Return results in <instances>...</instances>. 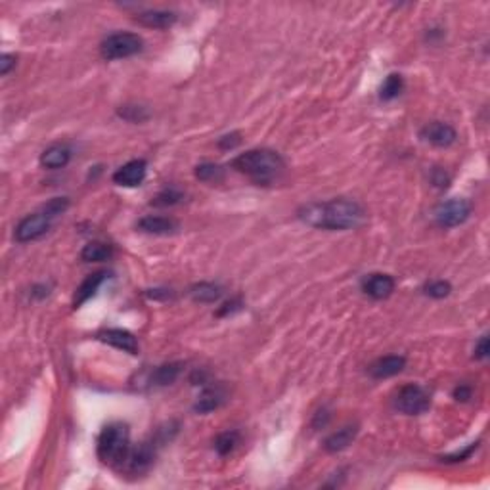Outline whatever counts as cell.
<instances>
[{"label": "cell", "instance_id": "obj_1", "mask_svg": "<svg viewBox=\"0 0 490 490\" xmlns=\"http://www.w3.org/2000/svg\"><path fill=\"white\" fill-rule=\"evenodd\" d=\"M360 204L347 197H337L322 204H308L299 209V219L320 230H352L364 222Z\"/></svg>", "mask_w": 490, "mask_h": 490}, {"label": "cell", "instance_id": "obj_2", "mask_svg": "<svg viewBox=\"0 0 490 490\" xmlns=\"http://www.w3.org/2000/svg\"><path fill=\"white\" fill-rule=\"evenodd\" d=\"M232 169L249 176L255 184H270L284 171V159L274 149H249L232 159Z\"/></svg>", "mask_w": 490, "mask_h": 490}, {"label": "cell", "instance_id": "obj_3", "mask_svg": "<svg viewBox=\"0 0 490 490\" xmlns=\"http://www.w3.org/2000/svg\"><path fill=\"white\" fill-rule=\"evenodd\" d=\"M130 431L127 424H110L98 437V458L102 463L121 469L130 454Z\"/></svg>", "mask_w": 490, "mask_h": 490}, {"label": "cell", "instance_id": "obj_4", "mask_svg": "<svg viewBox=\"0 0 490 490\" xmlns=\"http://www.w3.org/2000/svg\"><path fill=\"white\" fill-rule=\"evenodd\" d=\"M144 48V40L138 37L136 33H113L108 38H103L100 45V54L103 60H123V58H130V56L138 54Z\"/></svg>", "mask_w": 490, "mask_h": 490}, {"label": "cell", "instance_id": "obj_5", "mask_svg": "<svg viewBox=\"0 0 490 490\" xmlns=\"http://www.w3.org/2000/svg\"><path fill=\"white\" fill-rule=\"evenodd\" d=\"M431 404V398L427 395V391L421 385L410 383L404 387L398 389L397 397H395V408L398 412L406 414V416H419L424 414Z\"/></svg>", "mask_w": 490, "mask_h": 490}, {"label": "cell", "instance_id": "obj_6", "mask_svg": "<svg viewBox=\"0 0 490 490\" xmlns=\"http://www.w3.org/2000/svg\"><path fill=\"white\" fill-rule=\"evenodd\" d=\"M471 215V204L467 199H448L443 204L437 205L435 209V222L443 228H452V226H460L469 219Z\"/></svg>", "mask_w": 490, "mask_h": 490}, {"label": "cell", "instance_id": "obj_7", "mask_svg": "<svg viewBox=\"0 0 490 490\" xmlns=\"http://www.w3.org/2000/svg\"><path fill=\"white\" fill-rule=\"evenodd\" d=\"M154 460H156V441H146L138 444L136 448H130L129 458L125 460L119 471L138 477L154 465Z\"/></svg>", "mask_w": 490, "mask_h": 490}, {"label": "cell", "instance_id": "obj_8", "mask_svg": "<svg viewBox=\"0 0 490 490\" xmlns=\"http://www.w3.org/2000/svg\"><path fill=\"white\" fill-rule=\"evenodd\" d=\"M52 217L47 215L45 211H38V213L27 215L23 221L19 222L16 226V240L21 243H27V241H35L38 238H42L50 226H52Z\"/></svg>", "mask_w": 490, "mask_h": 490}, {"label": "cell", "instance_id": "obj_9", "mask_svg": "<svg viewBox=\"0 0 490 490\" xmlns=\"http://www.w3.org/2000/svg\"><path fill=\"white\" fill-rule=\"evenodd\" d=\"M419 136H421L424 142H429V144H433L437 148H448V146H452L454 142L458 140V132L448 123L433 121V123H427L426 127L419 130Z\"/></svg>", "mask_w": 490, "mask_h": 490}, {"label": "cell", "instance_id": "obj_10", "mask_svg": "<svg viewBox=\"0 0 490 490\" xmlns=\"http://www.w3.org/2000/svg\"><path fill=\"white\" fill-rule=\"evenodd\" d=\"M146 171H148V163L144 159H132V161L125 163L115 171L113 182L125 186V188H134V186H140L144 182Z\"/></svg>", "mask_w": 490, "mask_h": 490}, {"label": "cell", "instance_id": "obj_11", "mask_svg": "<svg viewBox=\"0 0 490 490\" xmlns=\"http://www.w3.org/2000/svg\"><path fill=\"white\" fill-rule=\"evenodd\" d=\"M96 339L102 343H108L111 347L119 349L123 352H129V354H138V341L136 337L127 330H121V328H111V330H103L96 335Z\"/></svg>", "mask_w": 490, "mask_h": 490}, {"label": "cell", "instance_id": "obj_12", "mask_svg": "<svg viewBox=\"0 0 490 490\" xmlns=\"http://www.w3.org/2000/svg\"><path fill=\"white\" fill-rule=\"evenodd\" d=\"M362 289L364 293L376 301H381V299H387L393 291H395V278L389 276V274H370L362 282Z\"/></svg>", "mask_w": 490, "mask_h": 490}, {"label": "cell", "instance_id": "obj_13", "mask_svg": "<svg viewBox=\"0 0 490 490\" xmlns=\"http://www.w3.org/2000/svg\"><path fill=\"white\" fill-rule=\"evenodd\" d=\"M404 366H406V358L404 356L389 354V356H383V358L371 364L370 376L376 378V380H387V378H393V376L400 373V371L404 370Z\"/></svg>", "mask_w": 490, "mask_h": 490}, {"label": "cell", "instance_id": "obj_14", "mask_svg": "<svg viewBox=\"0 0 490 490\" xmlns=\"http://www.w3.org/2000/svg\"><path fill=\"white\" fill-rule=\"evenodd\" d=\"M134 21L148 29H169L176 23V14L167 10H146L140 12Z\"/></svg>", "mask_w": 490, "mask_h": 490}, {"label": "cell", "instance_id": "obj_15", "mask_svg": "<svg viewBox=\"0 0 490 490\" xmlns=\"http://www.w3.org/2000/svg\"><path fill=\"white\" fill-rule=\"evenodd\" d=\"M136 228L140 232H146V234H154V236H169L173 232L178 230V224L169 217H156V215H148L144 219H140Z\"/></svg>", "mask_w": 490, "mask_h": 490}, {"label": "cell", "instance_id": "obj_16", "mask_svg": "<svg viewBox=\"0 0 490 490\" xmlns=\"http://www.w3.org/2000/svg\"><path fill=\"white\" fill-rule=\"evenodd\" d=\"M106 276H108V272H106V270H100V272H94V274H90V276L84 278L83 284L77 287V293H75V299H73L75 308H79V306L84 305L90 297L96 295V291H98V287L103 284Z\"/></svg>", "mask_w": 490, "mask_h": 490}, {"label": "cell", "instance_id": "obj_17", "mask_svg": "<svg viewBox=\"0 0 490 490\" xmlns=\"http://www.w3.org/2000/svg\"><path fill=\"white\" fill-rule=\"evenodd\" d=\"M356 433H358V427L356 426H347L339 429V431H335L333 435H330L324 441L326 452L337 454L345 450V448H347L349 444H352V441L356 439Z\"/></svg>", "mask_w": 490, "mask_h": 490}, {"label": "cell", "instance_id": "obj_18", "mask_svg": "<svg viewBox=\"0 0 490 490\" xmlns=\"http://www.w3.org/2000/svg\"><path fill=\"white\" fill-rule=\"evenodd\" d=\"M71 159V151L67 146H62V144H54L42 151L40 156V165L47 167V169H62L69 163Z\"/></svg>", "mask_w": 490, "mask_h": 490}, {"label": "cell", "instance_id": "obj_19", "mask_svg": "<svg viewBox=\"0 0 490 490\" xmlns=\"http://www.w3.org/2000/svg\"><path fill=\"white\" fill-rule=\"evenodd\" d=\"M224 397H226V395H224L222 389L219 387L205 389L204 393L199 395V398H197V402L194 404V410L195 412H199V414L213 412V410H217V408L224 402Z\"/></svg>", "mask_w": 490, "mask_h": 490}, {"label": "cell", "instance_id": "obj_20", "mask_svg": "<svg viewBox=\"0 0 490 490\" xmlns=\"http://www.w3.org/2000/svg\"><path fill=\"white\" fill-rule=\"evenodd\" d=\"M182 371V364L180 362H169V364H163V366H158L154 373H151V383L158 385V387H165V385H171L178 380Z\"/></svg>", "mask_w": 490, "mask_h": 490}, {"label": "cell", "instance_id": "obj_21", "mask_svg": "<svg viewBox=\"0 0 490 490\" xmlns=\"http://www.w3.org/2000/svg\"><path fill=\"white\" fill-rule=\"evenodd\" d=\"M113 255V249L108 243L102 241H90L86 243L81 251V259L86 262H100V260H108Z\"/></svg>", "mask_w": 490, "mask_h": 490}, {"label": "cell", "instance_id": "obj_22", "mask_svg": "<svg viewBox=\"0 0 490 490\" xmlns=\"http://www.w3.org/2000/svg\"><path fill=\"white\" fill-rule=\"evenodd\" d=\"M402 88H404V79H402V75L391 73L387 79H385V83L381 84L380 98L383 100V102H391V100H395V98L400 96Z\"/></svg>", "mask_w": 490, "mask_h": 490}, {"label": "cell", "instance_id": "obj_23", "mask_svg": "<svg viewBox=\"0 0 490 490\" xmlns=\"http://www.w3.org/2000/svg\"><path fill=\"white\" fill-rule=\"evenodd\" d=\"M190 295L194 301H199V303H215L221 297V287L209 284V282H201V284H195L190 289Z\"/></svg>", "mask_w": 490, "mask_h": 490}, {"label": "cell", "instance_id": "obj_24", "mask_svg": "<svg viewBox=\"0 0 490 490\" xmlns=\"http://www.w3.org/2000/svg\"><path fill=\"white\" fill-rule=\"evenodd\" d=\"M240 444V433L236 431H224L215 439V450L221 456H228L236 450V446Z\"/></svg>", "mask_w": 490, "mask_h": 490}, {"label": "cell", "instance_id": "obj_25", "mask_svg": "<svg viewBox=\"0 0 490 490\" xmlns=\"http://www.w3.org/2000/svg\"><path fill=\"white\" fill-rule=\"evenodd\" d=\"M195 176L201 182H221L224 178V169L215 163H201V165L195 167Z\"/></svg>", "mask_w": 490, "mask_h": 490}, {"label": "cell", "instance_id": "obj_26", "mask_svg": "<svg viewBox=\"0 0 490 490\" xmlns=\"http://www.w3.org/2000/svg\"><path fill=\"white\" fill-rule=\"evenodd\" d=\"M182 199H184V194H182V192H178L175 188H167V190L159 192V194L154 197L151 205H156V207H173V205L180 204Z\"/></svg>", "mask_w": 490, "mask_h": 490}, {"label": "cell", "instance_id": "obj_27", "mask_svg": "<svg viewBox=\"0 0 490 490\" xmlns=\"http://www.w3.org/2000/svg\"><path fill=\"white\" fill-rule=\"evenodd\" d=\"M117 113H119V117L129 121V123H142L149 117L148 110L142 108V106H121V110Z\"/></svg>", "mask_w": 490, "mask_h": 490}, {"label": "cell", "instance_id": "obj_28", "mask_svg": "<svg viewBox=\"0 0 490 490\" xmlns=\"http://www.w3.org/2000/svg\"><path fill=\"white\" fill-rule=\"evenodd\" d=\"M424 291H426V295L433 297V299H444V297L450 295L452 287H450L448 282H444V280H437V282L427 284V286L424 287Z\"/></svg>", "mask_w": 490, "mask_h": 490}, {"label": "cell", "instance_id": "obj_29", "mask_svg": "<svg viewBox=\"0 0 490 490\" xmlns=\"http://www.w3.org/2000/svg\"><path fill=\"white\" fill-rule=\"evenodd\" d=\"M67 207H69V199H67V197H54V199H50V201L42 207V211L50 215L52 219H56L58 215L65 213Z\"/></svg>", "mask_w": 490, "mask_h": 490}, {"label": "cell", "instance_id": "obj_30", "mask_svg": "<svg viewBox=\"0 0 490 490\" xmlns=\"http://www.w3.org/2000/svg\"><path fill=\"white\" fill-rule=\"evenodd\" d=\"M489 335H482L481 339L477 341V345H475V358H477V360H485V358H489Z\"/></svg>", "mask_w": 490, "mask_h": 490}, {"label": "cell", "instance_id": "obj_31", "mask_svg": "<svg viewBox=\"0 0 490 490\" xmlns=\"http://www.w3.org/2000/svg\"><path fill=\"white\" fill-rule=\"evenodd\" d=\"M477 450V443L475 444H469L463 452H458V454H452V456H446V458H443V462L446 463H456V462H463V460H467L469 456H471L473 452Z\"/></svg>", "mask_w": 490, "mask_h": 490}, {"label": "cell", "instance_id": "obj_32", "mask_svg": "<svg viewBox=\"0 0 490 490\" xmlns=\"http://www.w3.org/2000/svg\"><path fill=\"white\" fill-rule=\"evenodd\" d=\"M240 142H241L240 134H238V132H232V134H226V136H222V138L219 140V148L232 149L236 148Z\"/></svg>", "mask_w": 490, "mask_h": 490}, {"label": "cell", "instance_id": "obj_33", "mask_svg": "<svg viewBox=\"0 0 490 490\" xmlns=\"http://www.w3.org/2000/svg\"><path fill=\"white\" fill-rule=\"evenodd\" d=\"M16 65V56L12 54H2L0 56V73L8 75L10 69Z\"/></svg>", "mask_w": 490, "mask_h": 490}, {"label": "cell", "instance_id": "obj_34", "mask_svg": "<svg viewBox=\"0 0 490 490\" xmlns=\"http://www.w3.org/2000/svg\"><path fill=\"white\" fill-rule=\"evenodd\" d=\"M431 182L439 186V188H446L448 182H450V178H448V175L444 173L443 169H435V171H433V176H431Z\"/></svg>", "mask_w": 490, "mask_h": 490}, {"label": "cell", "instance_id": "obj_35", "mask_svg": "<svg viewBox=\"0 0 490 490\" xmlns=\"http://www.w3.org/2000/svg\"><path fill=\"white\" fill-rule=\"evenodd\" d=\"M454 398H456V400H462V402L469 400V398H471V387H469V385H460V387H456L454 389Z\"/></svg>", "mask_w": 490, "mask_h": 490}, {"label": "cell", "instance_id": "obj_36", "mask_svg": "<svg viewBox=\"0 0 490 490\" xmlns=\"http://www.w3.org/2000/svg\"><path fill=\"white\" fill-rule=\"evenodd\" d=\"M240 308H241V301H240V299H234V301H230V303H226V305L222 306L221 310L217 313V316L232 315L234 310H240Z\"/></svg>", "mask_w": 490, "mask_h": 490}]
</instances>
